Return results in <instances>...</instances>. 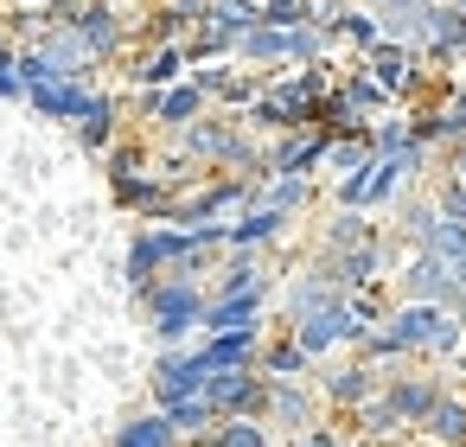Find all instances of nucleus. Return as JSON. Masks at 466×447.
Here are the masks:
<instances>
[{
  "mask_svg": "<svg viewBox=\"0 0 466 447\" xmlns=\"http://www.w3.org/2000/svg\"><path fill=\"white\" fill-rule=\"evenodd\" d=\"M167 422H173V428L186 434V447H192V441H205L224 415L211 409V396H179V402H167Z\"/></svg>",
  "mask_w": 466,
  "mask_h": 447,
  "instance_id": "nucleus-26",
  "label": "nucleus"
},
{
  "mask_svg": "<svg viewBox=\"0 0 466 447\" xmlns=\"http://www.w3.org/2000/svg\"><path fill=\"white\" fill-rule=\"evenodd\" d=\"M415 434H428V441H441V447H466V396L447 390V396L434 402V415H428Z\"/></svg>",
  "mask_w": 466,
  "mask_h": 447,
  "instance_id": "nucleus-25",
  "label": "nucleus"
},
{
  "mask_svg": "<svg viewBox=\"0 0 466 447\" xmlns=\"http://www.w3.org/2000/svg\"><path fill=\"white\" fill-rule=\"evenodd\" d=\"M288 447H358V434H345V428H326V422H319V428H307V434H294Z\"/></svg>",
  "mask_w": 466,
  "mask_h": 447,
  "instance_id": "nucleus-28",
  "label": "nucleus"
},
{
  "mask_svg": "<svg viewBox=\"0 0 466 447\" xmlns=\"http://www.w3.org/2000/svg\"><path fill=\"white\" fill-rule=\"evenodd\" d=\"M192 345H198V358H205L211 371H243V364L262 358L268 332H262V326H243V332H205V339H192Z\"/></svg>",
  "mask_w": 466,
  "mask_h": 447,
  "instance_id": "nucleus-12",
  "label": "nucleus"
},
{
  "mask_svg": "<svg viewBox=\"0 0 466 447\" xmlns=\"http://www.w3.org/2000/svg\"><path fill=\"white\" fill-rule=\"evenodd\" d=\"M390 281H396V300H434V307L460 300V269L447 256H434V249H409V262Z\"/></svg>",
  "mask_w": 466,
  "mask_h": 447,
  "instance_id": "nucleus-4",
  "label": "nucleus"
},
{
  "mask_svg": "<svg viewBox=\"0 0 466 447\" xmlns=\"http://www.w3.org/2000/svg\"><path fill=\"white\" fill-rule=\"evenodd\" d=\"M453 7H460V14H466V0H453Z\"/></svg>",
  "mask_w": 466,
  "mask_h": 447,
  "instance_id": "nucleus-33",
  "label": "nucleus"
},
{
  "mask_svg": "<svg viewBox=\"0 0 466 447\" xmlns=\"http://www.w3.org/2000/svg\"><path fill=\"white\" fill-rule=\"evenodd\" d=\"M198 26H211V33H224V39L237 46L243 33L262 26V0H211V14H205Z\"/></svg>",
  "mask_w": 466,
  "mask_h": 447,
  "instance_id": "nucleus-24",
  "label": "nucleus"
},
{
  "mask_svg": "<svg viewBox=\"0 0 466 447\" xmlns=\"http://www.w3.org/2000/svg\"><path fill=\"white\" fill-rule=\"evenodd\" d=\"M319 409H326V396H319V383L313 377H268V409H262V422L275 428V434H307V428H319Z\"/></svg>",
  "mask_w": 466,
  "mask_h": 447,
  "instance_id": "nucleus-3",
  "label": "nucleus"
},
{
  "mask_svg": "<svg viewBox=\"0 0 466 447\" xmlns=\"http://www.w3.org/2000/svg\"><path fill=\"white\" fill-rule=\"evenodd\" d=\"M288 332H294V339L307 345V358H313V364H326L332 351H358V339H364V326H358L351 300H332V307H319V313L294 320Z\"/></svg>",
  "mask_w": 466,
  "mask_h": 447,
  "instance_id": "nucleus-5",
  "label": "nucleus"
},
{
  "mask_svg": "<svg viewBox=\"0 0 466 447\" xmlns=\"http://www.w3.org/2000/svg\"><path fill=\"white\" fill-rule=\"evenodd\" d=\"M0 103H26V77H20V58L0 65Z\"/></svg>",
  "mask_w": 466,
  "mask_h": 447,
  "instance_id": "nucleus-29",
  "label": "nucleus"
},
{
  "mask_svg": "<svg viewBox=\"0 0 466 447\" xmlns=\"http://www.w3.org/2000/svg\"><path fill=\"white\" fill-rule=\"evenodd\" d=\"M109 447H186V434L167 422V409H147V415H128Z\"/></svg>",
  "mask_w": 466,
  "mask_h": 447,
  "instance_id": "nucleus-21",
  "label": "nucleus"
},
{
  "mask_svg": "<svg viewBox=\"0 0 466 447\" xmlns=\"http://www.w3.org/2000/svg\"><path fill=\"white\" fill-rule=\"evenodd\" d=\"M256 205H275V211H307L313 205V179H300V173H275V179H262V198Z\"/></svg>",
  "mask_w": 466,
  "mask_h": 447,
  "instance_id": "nucleus-27",
  "label": "nucleus"
},
{
  "mask_svg": "<svg viewBox=\"0 0 466 447\" xmlns=\"http://www.w3.org/2000/svg\"><path fill=\"white\" fill-rule=\"evenodd\" d=\"M205 396H211L218 415H262V409H268V377H262L256 364H243V371H211Z\"/></svg>",
  "mask_w": 466,
  "mask_h": 447,
  "instance_id": "nucleus-8",
  "label": "nucleus"
},
{
  "mask_svg": "<svg viewBox=\"0 0 466 447\" xmlns=\"http://www.w3.org/2000/svg\"><path fill=\"white\" fill-rule=\"evenodd\" d=\"M237 65L249 71H288V26H256L237 39Z\"/></svg>",
  "mask_w": 466,
  "mask_h": 447,
  "instance_id": "nucleus-18",
  "label": "nucleus"
},
{
  "mask_svg": "<svg viewBox=\"0 0 466 447\" xmlns=\"http://www.w3.org/2000/svg\"><path fill=\"white\" fill-rule=\"evenodd\" d=\"M262 294H211L205 307V332H243V326H262ZM198 332V339H205Z\"/></svg>",
  "mask_w": 466,
  "mask_h": 447,
  "instance_id": "nucleus-17",
  "label": "nucleus"
},
{
  "mask_svg": "<svg viewBox=\"0 0 466 447\" xmlns=\"http://www.w3.org/2000/svg\"><path fill=\"white\" fill-rule=\"evenodd\" d=\"M116 122H122V103H116L109 90H96L90 109L71 122V128H77V147H84V154H109V147H116Z\"/></svg>",
  "mask_w": 466,
  "mask_h": 447,
  "instance_id": "nucleus-14",
  "label": "nucleus"
},
{
  "mask_svg": "<svg viewBox=\"0 0 466 447\" xmlns=\"http://www.w3.org/2000/svg\"><path fill=\"white\" fill-rule=\"evenodd\" d=\"M453 179H460V186H466V141H460V147H453Z\"/></svg>",
  "mask_w": 466,
  "mask_h": 447,
  "instance_id": "nucleus-30",
  "label": "nucleus"
},
{
  "mask_svg": "<svg viewBox=\"0 0 466 447\" xmlns=\"http://www.w3.org/2000/svg\"><path fill=\"white\" fill-rule=\"evenodd\" d=\"M383 332H390L396 351H409V358H441V364H453V358L466 351V320H460L453 307H434V300H396V307L383 313Z\"/></svg>",
  "mask_w": 466,
  "mask_h": 447,
  "instance_id": "nucleus-1",
  "label": "nucleus"
},
{
  "mask_svg": "<svg viewBox=\"0 0 466 447\" xmlns=\"http://www.w3.org/2000/svg\"><path fill=\"white\" fill-rule=\"evenodd\" d=\"M211 294H262L268 300V269L256 262V249H230V262L211 275Z\"/></svg>",
  "mask_w": 466,
  "mask_h": 447,
  "instance_id": "nucleus-20",
  "label": "nucleus"
},
{
  "mask_svg": "<svg viewBox=\"0 0 466 447\" xmlns=\"http://www.w3.org/2000/svg\"><path fill=\"white\" fill-rule=\"evenodd\" d=\"M90 97H96L90 77H52V84H33V90H26L33 116H46V122H77V116L90 109Z\"/></svg>",
  "mask_w": 466,
  "mask_h": 447,
  "instance_id": "nucleus-11",
  "label": "nucleus"
},
{
  "mask_svg": "<svg viewBox=\"0 0 466 447\" xmlns=\"http://www.w3.org/2000/svg\"><path fill=\"white\" fill-rule=\"evenodd\" d=\"M141 307H147V326H154V339H160V345H192V339L205 332L211 281H179V275H160V281L141 294Z\"/></svg>",
  "mask_w": 466,
  "mask_h": 447,
  "instance_id": "nucleus-2",
  "label": "nucleus"
},
{
  "mask_svg": "<svg viewBox=\"0 0 466 447\" xmlns=\"http://www.w3.org/2000/svg\"><path fill=\"white\" fill-rule=\"evenodd\" d=\"M332 39H345L358 58H370V52L383 46V20H377V7H364V0H345L339 20H332Z\"/></svg>",
  "mask_w": 466,
  "mask_h": 447,
  "instance_id": "nucleus-15",
  "label": "nucleus"
},
{
  "mask_svg": "<svg viewBox=\"0 0 466 447\" xmlns=\"http://www.w3.org/2000/svg\"><path fill=\"white\" fill-rule=\"evenodd\" d=\"M383 396L409 428H421L434 415V402L447 396V383H441V371H396V377H383Z\"/></svg>",
  "mask_w": 466,
  "mask_h": 447,
  "instance_id": "nucleus-9",
  "label": "nucleus"
},
{
  "mask_svg": "<svg viewBox=\"0 0 466 447\" xmlns=\"http://www.w3.org/2000/svg\"><path fill=\"white\" fill-rule=\"evenodd\" d=\"M256 371H262V377H313L319 364L307 358V345H300L294 332H281V339H268V345H262Z\"/></svg>",
  "mask_w": 466,
  "mask_h": 447,
  "instance_id": "nucleus-22",
  "label": "nucleus"
},
{
  "mask_svg": "<svg viewBox=\"0 0 466 447\" xmlns=\"http://www.w3.org/2000/svg\"><path fill=\"white\" fill-rule=\"evenodd\" d=\"M447 103H453V109H460V122H466V84H460V90H453Z\"/></svg>",
  "mask_w": 466,
  "mask_h": 447,
  "instance_id": "nucleus-31",
  "label": "nucleus"
},
{
  "mask_svg": "<svg viewBox=\"0 0 466 447\" xmlns=\"http://www.w3.org/2000/svg\"><path fill=\"white\" fill-rule=\"evenodd\" d=\"M288 211H275V205H249L243 218H230V249H262V243H275V237H288Z\"/></svg>",
  "mask_w": 466,
  "mask_h": 447,
  "instance_id": "nucleus-16",
  "label": "nucleus"
},
{
  "mask_svg": "<svg viewBox=\"0 0 466 447\" xmlns=\"http://www.w3.org/2000/svg\"><path fill=\"white\" fill-rule=\"evenodd\" d=\"M211 383V364L198 358V345H160L154 358V409L179 402V396H205Z\"/></svg>",
  "mask_w": 466,
  "mask_h": 447,
  "instance_id": "nucleus-6",
  "label": "nucleus"
},
{
  "mask_svg": "<svg viewBox=\"0 0 466 447\" xmlns=\"http://www.w3.org/2000/svg\"><path fill=\"white\" fill-rule=\"evenodd\" d=\"M205 103H211V97H205L192 77H186V84H173V90H141V97H135V109H141L147 122H167L173 135H179L186 122H198V116H205Z\"/></svg>",
  "mask_w": 466,
  "mask_h": 447,
  "instance_id": "nucleus-10",
  "label": "nucleus"
},
{
  "mask_svg": "<svg viewBox=\"0 0 466 447\" xmlns=\"http://www.w3.org/2000/svg\"><path fill=\"white\" fill-rule=\"evenodd\" d=\"M20 7H58V0H20Z\"/></svg>",
  "mask_w": 466,
  "mask_h": 447,
  "instance_id": "nucleus-32",
  "label": "nucleus"
},
{
  "mask_svg": "<svg viewBox=\"0 0 466 447\" xmlns=\"http://www.w3.org/2000/svg\"><path fill=\"white\" fill-rule=\"evenodd\" d=\"M370 237H377L370 211H345V205H332V218H326V230H319V256H345V249H358V243H370Z\"/></svg>",
  "mask_w": 466,
  "mask_h": 447,
  "instance_id": "nucleus-19",
  "label": "nucleus"
},
{
  "mask_svg": "<svg viewBox=\"0 0 466 447\" xmlns=\"http://www.w3.org/2000/svg\"><path fill=\"white\" fill-rule=\"evenodd\" d=\"M186 77H192L186 46H147V52L135 58V71H128L135 90H173V84H186Z\"/></svg>",
  "mask_w": 466,
  "mask_h": 447,
  "instance_id": "nucleus-13",
  "label": "nucleus"
},
{
  "mask_svg": "<svg viewBox=\"0 0 466 447\" xmlns=\"http://www.w3.org/2000/svg\"><path fill=\"white\" fill-rule=\"evenodd\" d=\"M192 447H275V428L262 422V415H224L205 441H192Z\"/></svg>",
  "mask_w": 466,
  "mask_h": 447,
  "instance_id": "nucleus-23",
  "label": "nucleus"
},
{
  "mask_svg": "<svg viewBox=\"0 0 466 447\" xmlns=\"http://www.w3.org/2000/svg\"><path fill=\"white\" fill-rule=\"evenodd\" d=\"M313 383H319V396H326V409H358V402H370L377 390H383V371L377 364H364L358 351L351 358H332V364H319L313 371Z\"/></svg>",
  "mask_w": 466,
  "mask_h": 447,
  "instance_id": "nucleus-7",
  "label": "nucleus"
}]
</instances>
